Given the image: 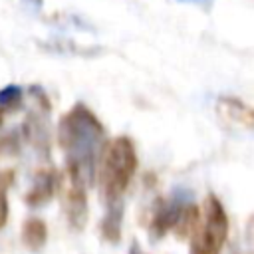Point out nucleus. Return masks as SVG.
<instances>
[{
	"label": "nucleus",
	"mask_w": 254,
	"mask_h": 254,
	"mask_svg": "<svg viewBox=\"0 0 254 254\" xmlns=\"http://www.w3.org/2000/svg\"><path fill=\"white\" fill-rule=\"evenodd\" d=\"M46 236H48V230H46V224H44L40 218H28V220L24 222L22 238H24L26 246L38 250V248L44 246Z\"/></svg>",
	"instance_id": "obj_6"
},
{
	"label": "nucleus",
	"mask_w": 254,
	"mask_h": 254,
	"mask_svg": "<svg viewBox=\"0 0 254 254\" xmlns=\"http://www.w3.org/2000/svg\"><path fill=\"white\" fill-rule=\"evenodd\" d=\"M26 2H30V4H34V6H42V0H26Z\"/></svg>",
	"instance_id": "obj_12"
},
{
	"label": "nucleus",
	"mask_w": 254,
	"mask_h": 254,
	"mask_svg": "<svg viewBox=\"0 0 254 254\" xmlns=\"http://www.w3.org/2000/svg\"><path fill=\"white\" fill-rule=\"evenodd\" d=\"M137 171V153L129 137L121 135L107 143L101 161V187L109 202H117Z\"/></svg>",
	"instance_id": "obj_2"
},
{
	"label": "nucleus",
	"mask_w": 254,
	"mask_h": 254,
	"mask_svg": "<svg viewBox=\"0 0 254 254\" xmlns=\"http://www.w3.org/2000/svg\"><path fill=\"white\" fill-rule=\"evenodd\" d=\"M22 103V89L18 85H6L0 89V109H14Z\"/></svg>",
	"instance_id": "obj_8"
},
{
	"label": "nucleus",
	"mask_w": 254,
	"mask_h": 254,
	"mask_svg": "<svg viewBox=\"0 0 254 254\" xmlns=\"http://www.w3.org/2000/svg\"><path fill=\"white\" fill-rule=\"evenodd\" d=\"M226 228H228V222H226L224 208L218 202V198L214 194H210L204 202V226L194 244V252L196 254H214L226 238Z\"/></svg>",
	"instance_id": "obj_3"
},
{
	"label": "nucleus",
	"mask_w": 254,
	"mask_h": 254,
	"mask_svg": "<svg viewBox=\"0 0 254 254\" xmlns=\"http://www.w3.org/2000/svg\"><path fill=\"white\" fill-rule=\"evenodd\" d=\"M218 111H220V115L228 117L230 121H234V123H238V125H244L246 129H250L252 123H254L252 109H250L244 101H240V99L222 97V99L218 101Z\"/></svg>",
	"instance_id": "obj_4"
},
{
	"label": "nucleus",
	"mask_w": 254,
	"mask_h": 254,
	"mask_svg": "<svg viewBox=\"0 0 254 254\" xmlns=\"http://www.w3.org/2000/svg\"><path fill=\"white\" fill-rule=\"evenodd\" d=\"M0 125H2V113H0Z\"/></svg>",
	"instance_id": "obj_13"
},
{
	"label": "nucleus",
	"mask_w": 254,
	"mask_h": 254,
	"mask_svg": "<svg viewBox=\"0 0 254 254\" xmlns=\"http://www.w3.org/2000/svg\"><path fill=\"white\" fill-rule=\"evenodd\" d=\"M109 214L105 216L103 222V232L109 240H117L119 238V224H121V204L117 202H109Z\"/></svg>",
	"instance_id": "obj_7"
},
{
	"label": "nucleus",
	"mask_w": 254,
	"mask_h": 254,
	"mask_svg": "<svg viewBox=\"0 0 254 254\" xmlns=\"http://www.w3.org/2000/svg\"><path fill=\"white\" fill-rule=\"evenodd\" d=\"M179 2H192V4H198L200 8H208L212 0H179Z\"/></svg>",
	"instance_id": "obj_10"
},
{
	"label": "nucleus",
	"mask_w": 254,
	"mask_h": 254,
	"mask_svg": "<svg viewBox=\"0 0 254 254\" xmlns=\"http://www.w3.org/2000/svg\"><path fill=\"white\" fill-rule=\"evenodd\" d=\"M12 181L10 173H0V228L6 224L8 218V200H6V189Z\"/></svg>",
	"instance_id": "obj_9"
},
{
	"label": "nucleus",
	"mask_w": 254,
	"mask_h": 254,
	"mask_svg": "<svg viewBox=\"0 0 254 254\" xmlns=\"http://www.w3.org/2000/svg\"><path fill=\"white\" fill-rule=\"evenodd\" d=\"M60 143L67 157L69 181L83 187L91 185L95 161L103 151L105 129L87 105L75 103L60 119Z\"/></svg>",
	"instance_id": "obj_1"
},
{
	"label": "nucleus",
	"mask_w": 254,
	"mask_h": 254,
	"mask_svg": "<svg viewBox=\"0 0 254 254\" xmlns=\"http://www.w3.org/2000/svg\"><path fill=\"white\" fill-rule=\"evenodd\" d=\"M131 254H143V252L139 250V246H137V244H133V248H131Z\"/></svg>",
	"instance_id": "obj_11"
},
{
	"label": "nucleus",
	"mask_w": 254,
	"mask_h": 254,
	"mask_svg": "<svg viewBox=\"0 0 254 254\" xmlns=\"http://www.w3.org/2000/svg\"><path fill=\"white\" fill-rule=\"evenodd\" d=\"M54 185H56L54 173L52 171H40L36 175V179H34V185H32L26 200L30 204H42V202L50 200V196L54 192Z\"/></svg>",
	"instance_id": "obj_5"
}]
</instances>
